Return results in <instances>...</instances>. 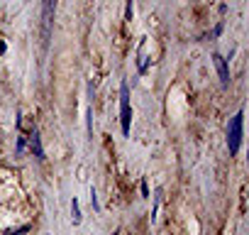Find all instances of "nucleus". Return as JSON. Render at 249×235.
<instances>
[{
	"instance_id": "11",
	"label": "nucleus",
	"mask_w": 249,
	"mask_h": 235,
	"mask_svg": "<svg viewBox=\"0 0 249 235\" xmlns=\"http://www.w3.org/2000/svg\"><path fill=\"white\" fill-rule=\"evenodd\" d=\"M127 20H132V0L127 3Z\"/></svg>"
},
{
	"instance_id": "6",
	"label": "nucleus",
	"mask_w": 249,
	"mask_h": 235,
	"mask_svg": "<svg viewBox=\"0 0 249 235\" xmlns=\"http://www.w3.org/2000/svg\"><path fill=\"white\" fill-rule=\"evenodd\" d=\"M71 220H73V225H81V206L76 198L71 201Z\"/></svg>"
},
{
	"instance_id": "7",
	"label": "nucleus",
	"mask_w": 249,
	"mask_h": 235,
	"mask_svg": "<svg viewBox=\"0 0 249 235\" xmlns=\"http://www.w3.org/2000/svg\"><path fill=\"white\" fill-rule=\"evenodd\" d=\"M90 206H93L95 211H100V206H98V196H95V189H90Z\"/></svg>"
},
{
	"instance_id": "3",
	"label": "nucleus",
	"mask_w": 249,
	"mask_h": 235,
	"mask_svg": "<svg viewBox=\"0 0 249 235\" xmlns=\"http://www.w3.org/2000/svg\"><path fill=\"white\" fill-rule=\"evenodd\" d=\"M54 13H56V0H42V44H44V49L49 47Z\"/></svg>"
},
{
	"instance_id": "10",
	"label": "nucleus",
	"mask_w": 249,
	"mask_h": 235,
	"mask_svg": "<svg viewBox=\"0 0 249 235\" xmlns=\"http://www.w3.org/2000/svg\"><path fill=\"white\" fill-rule=\"evenodd\" d=\"M22 152H25V137L18 140V155H22Z\"/></svg>"
},
{
	"instance_id": "1",
	"label": "nucleus",
	"mask_w": 249,
	"mask_h": 235,
	"mask_svg": "<svg viewBox=\"0 0 249 235\" xmlns=\"http://www.w3.org/2000/svg\"><path fill=\"white\" fill-rule=\"evenodd\" d=\"M120 125H122V135H130V125H132V110H130V86L127 81L120 83Z\"/></svg>"
},
{
	"instance_id": "2",
	"label": "nucleus",
	"mask_w": 249,
	"mask_h": 235,
	"mask_svg": "<svg viewBox=\"0 0 249 235\" xmlns=\"http://www.w3.org/2000/svg\"><path fill=\"white\" fill-rule=\"evenodd\" d=\"M242 125H244V113L239 110L227 125V150L232 157L239 152V145H242Z\"/></svg>"
},
{
	"instance_id": "8",
	"label": "nucleus",
	"mask_w": 249,
	"mask_h": 235,
	"mask_svg": "<svg viewBox=\"0 0 249 235\" xmlns=\"http://www.w3.org/2000/svg\"><path fill=\"white\" fill-rule=\"evenodd\" d=\"M30 230V225H22V228H18V230H8L5 235H22V233H27Z\"/></svg>"
},
{
	"instance_id": "5",
	"label": "nucleus",
	"mask_w": 249,
	"mask_h": 235,
	"mask_svg": "<svg viewBox=\"0 0 249 235\" xmlns=\"http://www.w3.org/2000/svg\"><path fill=\"white\" fill-rule=\"evenodd\" d=\"M30 145H32L35 157H37V159H44V150H42V140H39V133H37V130L30 135Z\"/></svg>"
},
{
	"instance_id": "9",
	"label": "nucleus",
	"mask_w": 249,
	"mask_h": 235,
	"mask_svg": "<svg viewBox=\"0 0 249 235\" xmlns=\"http://www.w3.org/2000/svg\"><path fill=\"white\" fill-rule=\"evenodd\" d=\"M88 135H93V108H88Z\"/></svg>"
},
{
	"instance_id": "4",
	"label": "nucleus",
	"mask_w": 249,
	"mask_h": 235,
	"mask_svg": "<svg viewBox=\"0 0 249 235\" xmlns=\"http://www.w3.org/2000/svg\"><path fill=\"white\" fill-rule=\"evenodd\" d=\"M213 64H215V69H217V74H220V83H222V86H227V83H230L227 59H225V57H220V54H213Z\"/></svg>"
}]
</instances>
